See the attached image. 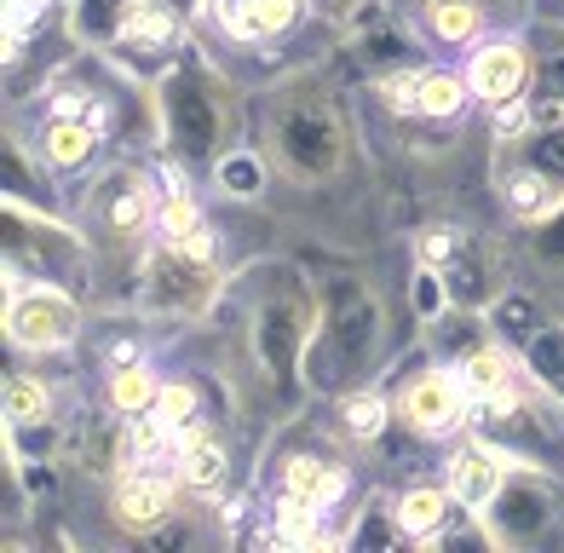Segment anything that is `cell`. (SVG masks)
<instances>
[{"label":"cell","instance_id":"1","mask_svg":"<svg viewBox=\"0 0 564 553\" xmlns=\"http://www.w3.org/2000/svg\"><path fill=\"white\" fill-rule=\"evenodd\" d=\"M375 335H380V312L369 289H357L351 276H335L328 283V300H323V335L312 340V381L317 387H340L351 381L364 358L375 351Z\"/></svg>","mask_w":564,"mask_h":553},{"label":"cell","instance_id":"2","mask_svg":"<svg viewBox=\"0 0 564 553\" xmlns=\"http://www.w3.org/2000/svg\"><path fill=\"white\" fill-rule=\"evenodd\" d=\"M276 150L300 180H323L340 167V121L312 98H289L276 110Z\"/></svg>","mask_w":564,"mask_h":553},{"label":"cell","instance_id":"3","mask_svg":"<svg viewBox=\"0 0 564 553\" xmlns=\"http://www.w3.org/2000/svg\"><path fill=\"white\" fill-rule=\"evenodd\" d=\"M162 128L173 139V150H185V156H208L214 139H219V105L214 93L196 82V75H173L162 87Z\"/></svg>","mask_w":564,"mask_h":553},{"label":"cell","instance_id":"4","mask_svg":"<svg viewBox=\"0 0 564 553\" xmlns=\"http://www.w3.org/2000/svg\"><path fill=\"white\" fill-rule=\"evenodd\" d=\"M7 335L18 346H64L75 335V306L58 289H18L12 276V300H7Z\"/></svg>","mask_w":564,"mask_h":553},{"label":"cell","instance_id":"5","mask_svg":"<svg viewBox=\"0 0 564 553\" xmlns=\"http://www.w3.org/2000/svg\"><path fill=\"white\" fill-rule=\"evenodd\" d=\"M208 260H191L185 248H162L156 260H150V276H144V294H150V306L156 312H196L202 300H208L214 289V276L202 271Z\"/></svg>","mask_w":564,"mask_h":553},{"label":"cell","instance_id":"6","mask_svg":"<svg viewBox=\"0 0 564 553\" xmlns=\"http://www.w3.org/2000/svg\"><path fill=\"white\" fill-rule=\"evenodd\" d=\"M484 513H496V536L501 542H535L553 524V496L542 485H501Z\"/></svg>","mask_w":564,"mask_h":553},{"label":"cell","instance_id":"7","mask_svg":"<svg viewBox=\"0 0 564 553\" xmlns=\"http://www.w3.org/2000/svg\"><path fill=\"white\" fill-rule=\"evenodd\" d=\"M530 53L519 41H496V46H484L478 64H473V93L478 98H490V105H512V98H524L530 87Z\"/></svg>","mask_w":564,"mask_h":553},{"label":"cell","instance_id":"8","mask_svg":"<svg viewBox=\"0 0 564 553\" xmlns=\"http://www.w3.org/2000/svg\"><path fill=\"white\" fill-rule=\"evenodd\" d=\"M178 35V12L162 7V0H121L116 12V41L121 46H139V53H162Z\"/></svg>","mask_w":564,"mask_h":553},{"label":"cell","instance_id":"9","mask_svg":"<svg viewBox=\"0 0 564 553\" xmlns=\"http://www.w3.org/2000/svg\"><path fill=\"white\" fill-rule=\"evenodd\" d=\"M460 415V387L449 375H421V381H409L403 392V421L421 426V433H444V426Z\"/></svg>","mask_w":564,"mask_h":553},{"label":"cell","instance_id":"10","mask_svg":"<svg viewBox=\"0 0 564 553\" xmlns=\"http://www.w3.org/2000/svg\"><path fill=\"white\" fill-rule=\"evenodd\" d=\"M501 485H507L501 462L490 456V449H478V444L460 449V456L449 462V490L460 496V508H490Z\"/></svg>","mask_w":564,"mask_h":553},{"label":"cell","instance_id":"11","mask_svg":"<svg viewBox=\"0 0 564 553\" xmlns=\"http://www.w3.org/2000/svg\"><path fill=\"white\" fill-rule=\"evenodd\" d=\"M467 392L478 398L490 415H507V410H519V381H512V364L501 358V351H478V358L467 364Z\"/></svg>","mask_w":564,"mask_h":553},{"label":"cell","instance_id":"12","mask_svg":"<svg viewBox=\"0 0 564 553\" xmlns=\"http://www.w3.org/2000/svg\"><path fill=\"white\" fill-rule=\"evenodd\" d=\"M300 300L289 294L282 306H265V323H260V358L276 369V375H289L294 369V346H300Z\"/></svg>","mask_w":564,"mask_h":553},{"label":"cell","instance_id":"13","mask_svg":"<svg viewBox=\"0 0 564 553\" xmlns=\"http://www.w3.org/2000/svg\"><path fill=\"white\" fill-rule=\"evenodd\" d=\"M294 12H300V0H225V30L260 41V35L289 30Z\"/></svg>","mask_w":564,"mask_h":553},{"label":"cell","instance_id":"14","mask_svg":"<svg viewBox=\"0 0 564 553\" xmlns=\"http://www.w3.org/2000/svg\"><path fill=\"white\" fill-rule=\"evenodd\" d=\"M282 496L300 501V508H317V513H323L328 501L340 496V473L323 467V462H312V456H294L289 473H282Z\"/></svg>","mask_w":564,"mask_h":553},{"label":"cell","instance_id":"15","mask_svg":"<svg viewBox=\"0 0 564 553\" xmlns=\"http://www.w3.org/2000/svg\"><path fill=\"white\" fill-rule=\"evenodd\" d=\"M535 69V121H558L564 116V30H553L547 35V46H542V58L530 64Z\"/></svg>","mask_w":564,"mask_h":553},{"label":"cell","instance_id":"16","mask_svg":"<svg viewBox=\"0 0 564 553\" xmlns=\"http://www.w3.org/2000/svg\"><path fill=\"white\" fill-rule=\"evenodd\" d=\"M105 219H110V231H121V237H139L144 231V219H150V191H144V180H110V191H105Z\"/></svg>","mask_w":564,"mask_h":553},{"label":"cell","instance_id":"17","mask_svg":"<svg viewBox=\"0 0 564 553\" xmlns=\"http://www.w3.org/2000/svg\"><path fill=\"white\" fill-rule=\"evenodd\" d=\"M167 501H173V485L167 479H127L121 485V501H116V513L127 519V524H156L162 513H167Z\"/></svg>","mask_w":564,"mask_h":553},{"label":"cell","instance_id":"18","mask_svg":"<svg viewBox=\"0 0 564 553\" xmlns=\"http://www.w3.org/2000/svg\"><path fill=\"white\" fill-rule=\"evenodd\" d=\"M507 203H512V214L542 219L558 203V180H547L542 167H524V173H512V180H507Z\"/></svg>","mask_w":564,"mask_h":553},{"label":"cell","instance_id":"19","mask_svg":"<svg viewBox=\"0 0 564 553\" xmlns=\"http://www.w3.org/2000/svg\"><path fill=\"white\" fill-rule=\"evenodd\" d=\"M87 156H93V121L64 116V121L46 128V162L53 167H82Z\"/></svg>","mask_w":564,"mask_h":553},{"label":"cell","instance_id":"20","mask_svg":"<svg viewBox=\"0 0 564 553\" xmlns=\"http://www.w3.org/2000/svg\"><path fill=\"white\" fill-rule=\"evenodd\" d=\"M219 473H225V449L214 438H185V449H178V479L196 485V490H214L219 485Z\"/></svg>","mask_w":564,"mask_h":553},{"label":"cell","instance_id":"21","mask_svg":"<svg viewBox=\"0 0 564 553\" xmlns=\"http://www.w3.org/2000/svg\"><path fill=\"white\" fill-rule=\"evenodd\" d=\"M444 513H449V501L438 496V490H409L403 501H398V524L409 536H432L444 524Z\"/></svg>","mask_w":564,"mask_h":553},{"label":"cell","instance_id":"22","mask_svg":"<svg viewBox=\"0 0 564 553\" xmlns=\"http://www.w3.org/2000/svg\"><path fill=\"white\" fill-rule=\"evenodd\" d=\"M426 23L444 41H467L478 30V0H426Z\"/></svg>","mask_w":564,"mask_h":553},{"label":"cell","instance_id":"23","mask_svg":"<svg viewBox=\"0 0 564 553\" xmlns=\"http://www.w3.org/2000/svg\"><path fill=\"white\" fill-rule=\"evenodd\" d=\"M156 231H162V242H173V248H185L196 231H202V214H196V203L185 191H173L167 203L156 208Z\"/></svg>","mask_w":564,"mask_h":553},{"label":"cell","instance_id":"24","mask_svg":"<svg viewBox=\"0 0 564 553\" xmlns=\"http://www.w3.org/2000/svg\"><path fill=\"white\" fill-rule=\"evenodd\" d=\"M530 369L564 398V329H547V335H530Z\"/></svg>","mask_w":564,"mask_h":553},{"label":"cell","instance_id":"25","mask_svg":"<svg viewBox=\"0 0 564 553\" xmlns=\"http://www.w3.org/2000/svg\"><path fill=\"white\" fill-rule=\"evenodd\" d=\"M110 398H116V410H127V415H144V410H156V381H150V369H121L116 375V387H110Z\"/></svg>","mask_w":564,"mask_h":553},{"label":"cell","instance_id":"26","mask_svg":"<svg viewBox=\"0 0 564 553\" xmlns=\"http://www.w3.org/2000/svg\"><path fill=\"white\" fill-rule=\"evenodd\" d=\"M460 82L455 75H421V116H455L460 110Z\"/></svg>","mask_w":564,"mask_h":553},{"label":"cell","instance_id":"27","mask_svg":"<svg viewBox=\"0 0 564 553\" xmlns=\"http://www.w3.org/2000/svg\"><path fill=\"white\" fill-rule=\"evenodd\" d=\"M530 167H542L547 180L564 185V128H542L530 133Z\"/></svg>","mask_w":564,"mask_h":553},{"label":"cell","instance_id":"28","mask_svg":"<svg viewBox=\"0 0 564 553\" xmlns=\"http://www.w3.org/2000/svg\"><path fill=\"white\" fill-rule=\"evenodd\" d=\"M156 421L167 426V433H185V426L196 421V392H191V387H162V398H156Z\"/></svg>","mask_w":564,"mask_h":553},{"label":"cell","instance_id":"29","mask_svg":"<svg viewBox=\"0 0 564 553\" xmlns=\"http://www.w3.org/2000/svg\"><path fill=\"white\" fill-rule=\"evenodd\" d=\"M7 415H12L18 426L41 421V415H46V392H41L35 381H12V387H7Z\"/></svg>","mask_w":564,"mask_h":553},{"label":"cell","instance_id":"30","mask_svg":"<svg viewBox=\"0 0 564 553\" xmlns=\"http://www.w3.org/2000/svg\"><path fill=\"white\" fill-rule=\"evenodd\" d=\"M346 426H351V438H375L380 426H387V404L369 392V398H351L346 404Z\"/></svg>","mask_w":564,"mask_h":553},{"label":"cell","instance_id":"31","mask_svg":"<svg viewBox=\"0 0 564 553\" xmlns=\"http://www.w3.org/2000/svg\"><path fill=\"white\" fill-rule=\"evenodd\" d=\"M387 105L403 116H421V75H392L387 82Z\"/></svg>","mask_w":564,"mask_h":553},{"label":"cell","instance_id":"32","mask_svg":"<svg viewBox=\"0 0 564 553\" xmlns=\"http://www.w3.org/2000/svg\"><path fill=\"white\" fill-rule=\"evenodd\" d=\"M460 260V237L455 231H426L421 237V265H449Z\"/></svg>","mask_w":564,"mask_h":553},{"label":"cell","instance_id":"33","mask_svg":"<svg viewBox=\"0 0 564 553\" xmlns=\"http://www.w3.org/2000/svg\"><path fill=\"white\" fill-rule=\"evenodd\" d=\"M219 180L230 185V191H260V162H253V156H230L225 167H219Z\"/></svg>","mask_w":564,"mask_h":553},{"label":"cell","instance_id":"34","mask_svg":"<svg viewBox=\"0 0 564 553\" xmlns=\"http://www.w3.org/2000/svg\"><path fill=\"white\" fill-rule=\"evenodd\" d=\"M535 254H542L547 265H564V208L542 225V231H535Z\"/></svg>","mask_w":564,"mask_h":553},{"label":"cell","instance_id":"35","mask_svg":"<svg viewBox=\"0 0 564 553\" xmlns=\"http://www.w3.org/2000/svg\"><path fill=\"white\" fill-rule=\"evenodd\" d=\"M162 7H173V12H191V7H196V0H162Z\"/></svg>","mask_w":564,"mask_h":553},{"label":"cell","instance_id":"36","mask_svg":"<svg viewBox=\"0 0 564 553\" xmlns=\"http://www.w3.org/2000/svg\"><path fill=\"white\" fill-rule=\"evenodd\" d=\"M328 7H340V0H328Z\"/></svg>","mask_w":564,"mask_h":553}]
</instances>
